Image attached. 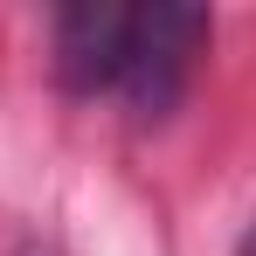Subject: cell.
I'll list each match as a JSON object with an SVG mask.
<instances>
[{"mask_svg": "<svg viewBox=\"0 0 256 256\" xmlns=\"http://www.w3.org/2000/svg\"><path fill=\"white\" fill-rule=\"evenodd\" d=\"M21 256H56V250H35V242H28V250H21Z\"/></svg>", "mask_w": 256, "mask_h": 256, "instance_id": "obj_3", "label": "cell"}, {"mask_svg": "<svg viewBox=\"0 0 256 256\" xmlns=\"http://www.w3.org/2000/svg\"><path fill=\"white\" fill-rule=\"evenodd\" d=\"M125 35H132V7H56L48 21V62H56V84L70 97H97V90H118L125 70Z\"/></svg>", "mask_w": 256, "mask_h": 256, "instance_id": "obj_2", "label": "cell"}, {"mask_svg": "<svg viewBox=\"0 0 256 256\" xmlns=\"http://www.w3.org/2000/svg\"><path fill=\"white\" fill-rule=\"evenodd\" d=\"M208 35H214V14H208V7H173V0L132 7L118 97L132 104L138 125H160L173 104L187 97V76H194V62H201Z\"/></svg>", "mask_w": 256, "mask_h": 256, "instance_id": "obj_1", "label": "cell"}]
</instances>
